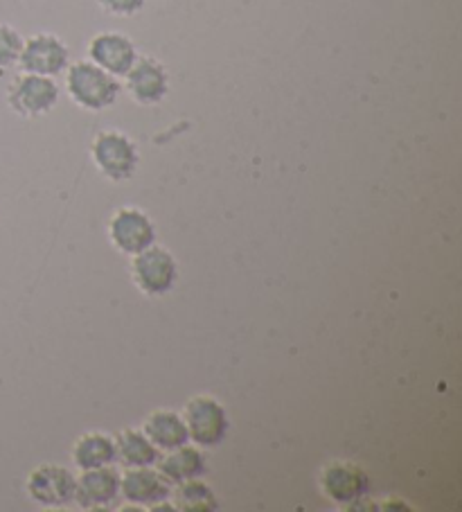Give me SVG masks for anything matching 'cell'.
Here are the masks:
<instances>
[{
    "label": "cell",
    "instance_id": "obj_17",
    "mask_svg": "<svg viewBox=\"0 0 462 512\" xmlns=\"http://www.w3.org/2000/svg\"><path fill=\"white\" fill-rule=\"evenodd\" d=\"M73 463L79 470H93L115 463V440L102 431H88L73 445Z\"/></svg>",
    "mask_w": 462,
    "mask_h": 512
},
{
    "label": "cell",
    "instance_id": "obj_2",
    "mask_svg": "<svg viewBox=\"0 0 462 512\" xmlns=\"http://www.w3.org/2000/svg\"><path fill=\"white\" fill-rule=\"evenodd\" d=\"M183 422L188 427V436L197 447L210 449L224 443L230 429L228 411L217 397L197 395L185 404Z\"/></svg>",
    "mask_w": 462,
    "mask_h": 512
},
{
    "label": "cell",
    "instance_id": "obj_6",
    "mask_svg": "<svg viewBox=\"0 0 462 512\" xmlns=\"http://www.w3.org/2000/svg\"><path fill=\"white\" fill-rule=\"evenodd\" d=\"M318 485H321L325 497L336 506L352 510L368 494L370 479L357 463L332 461L323 465L321 474H318Z\"/></svg>",
    "mask_w": 462,
    "mask_h": 512
},
{
    "label": "cell",
    "instance_id": "obj_8",
    "mask_svg": "<svg viewBox=\"0 0 462 512\" xmlns=\"http://www.w3.org/2000/svg\"><path fill=\"white\" fill-rule=\"evenodd\" d=\"M19 66L23 68V73L57 77L66 73V68L70 66L68 46L57 34H32L30 39L23 41Z\"/></svg>",
    "mask_w": 462,
    "mask_h": 512
},
{
    "label": "cell",
    "instance_id": "obj_18",
    "mask_svg": "<svg viewBox=\"0 0 462 512\" xmlns=\"http://www.w3.org/2000/svg\"><path fill=\"white\" fill-rule=\"evenodd\" d=\"M174 488V508H179L183 512H215L219 508L215 490H212L206 481H201V476L183 481L179 485H174Z\"/></svg>",
    "mask_w": 462,
    "mask_h": 512
},
{
    "label": "cell",
    "instance_id": "obj_16",
    "mask_svg": "<svg viewBox=\"0 0 462 512\" xmlns=\"http://www.w3.org/2000/svg\"><path fill=\"white\" fill-rule=\"evenodd\" d=\"M115 440V461L122 467H149L158 463V449L142 434V429H122Z\"/></svg>",
    "mask_w": 462,
    "mask_h": 512
},
{
    "label": "cell",
    "instance_id": "obj_3",
    "mask_svg": "<svg viewBox=\"0 0 462 512\" xmlns=\"http://www.w3.org/2000/svg\"><path fill=\"white\" fill-rule=\"evenodd\" d=\"M91 158L97 170L111 181H129L140 165V152L122 131H100L93 138Z\"/></svg>",
    "mask_w": 462,
    "mask_h": 512
},
{
    "label": "cell",
    "instance_id": "obj_12",
    "mask_svg": "<svg viewBox=\"0 0 462 512\" xmlns=\"http://www.w3.org/2000/svg\"><path fill=\"white\" fill-rule=\"evenodd\" d=\"M120 499V472L113 465L82 470L77 476L75 501L82 510H102Z\"/></svg>",
    "mask_w": 462,
    "mask_h": 512
},
{
    "label": "cell",
    "instance_id": "obj_15",
    "mask_svg": "<svg viewBox=\"0 0 462 512\" xmlns=\"http://www.w3.org/2000/svg\"><path fill=\"white\" fill-rule=\"evenodd\" d=\"M158 472H161L167 483L179 485L183 481L197 479L203 472H206V456H203L201 449L197 445L185 443L181 447L172 449V452H165L163 461H158Z\"/></svg>",
    "mask_w": 462,
    "mask_h": 512
},
{
    "label": "cell",
    "instance_id": "obj_4",
    "mask_svg": "<svg viewBox=\"0 0 462 512\" xmlns=\"http://www.w3.org/2000/svg\"><path fill=\"white\" fill-rule=\"evenodd\" d=\"M131 278L142 294L163 296L179 280V262L165 246L151 244L145 251L131 255Z\"/></svg>",
    "mask_w": 462,
    "mask_h": 512
},
{
    "label": "cell",
    "instance_id": "obj_9",
    "mask_svg": "<svg viewBox=\"0 0 462 512\" xmlns=\"http://www.w3.org/2000/svg\"><path fill=\"white\" fill-rule=\"evenodd\" d=\"M109 240L124 255H136L156 244V226L145 210L124 206L118 208L109 222Z\"/></svg>",
    "mask_w": 462,
    "mask_h": 512
},
{
    "label": "cell",
    "instance_id": "obj_10",
    "mask_svg": "<svg viewBox=\"0 0 462 512\" xmlns=\"http://www.w3.org/2000/svg\"><path fill=\"white\" fill-rule=\"evenodd\" d=\"M172 485L167 483L165 476L149 467H124L120 474V497L136 508L151 510L158 503L170 501Z\"/></svg>",
    "mask_w": 462,
    "mask_h": 512
},
{
    "label": "cell",
    "instance_id": "obj_13",
    "mask_svg": "<svg viewBox=\"0 0 462 512\" xmlns=\"http://www.w3.org/2000/svg\"><path fill=\"white\" fill-rule=\"evenodd\" d=\"M88 57H91L93 64L104 68L106 73L120 79L129 73V68L136 64L140 55L127 34L111 30L95 34L91 43H88Z\"/></svg>",
    "mask_w": 462,
    "mask_h": 512
},
{
    "label": "cell",
    "instance_id": "obj_7",
    "mask_svg": "<svg viewBox=\"0 0 462 512\" xmlns=\"http://www.w3.org/2000/svg\"><path fill=\"white\" fill-rule=\"evenodd\" d=\"M77 476L55 463L34 467L28 476V494L34 503L43 508H66L75 501Z\"/></svg>",
    "mask_w": 462,
    "mask_h": 512
},
{
    "label": "cell",
    "instance_id": "obj_20",
    "mask_svg": "<svg viewBox=\"0 0 462 512\" xmlns=\"http://www.w3.org/2000/svg\"><path fill=\"white\" fill-rule=\"evenodd\" d=\"M145 3L147 0H97V5L113 16H136Z\"/></svg>",
    "mask_w": 462,
    "mask_h": 512
},
{
    "label": "cell",
    "instance_id": "obj_19",
    "mask_svg": "<svg viewBox=\"0 0 462 512\" xmlns=\"http://www.w3.org/2000/svg\"><path fill=\"white\" fill-rule=\"evenodd\" d=\"M23 41L25 39L21 37L19 30L7 23H0V70L19 64Z\"/></svg>",
    "mask_w": 462,
    "mask_h": 512
},
{
    "label": "cell",
    "instance_id": "obj_1",
    "mask_svg": "<svg viewBox=\"0 0 462 512\" xmlns=\"http://www.w3.org/2000/svg\"><path fill=\"white\" fill-rule=\"evenodd\" d=\"M66 91L79 109L104 111L118 102L122 84L93 61H75L66 68Z\"/></svg>",
    "mask_w": 462,
    "mask_h": 512
},
{
    "label": "cell",
    "instance_id": "obj_5",
    "mask_svg": "<svg viewBox=\"0 0 462 512\" xmlns=\"http://www.w3.org/2000/svg\"><path fill=\"white\" fill-rule=\"evenodd\" d=\"M59 102V86L52 77L23 73L7 88V104L23 118L46 116Z\"/></svg>",
    "mask_w": 462,
    "mask_h": 512
},
{
    "label": "cell",
    "instance_id": "obj_11",
    "mask_svg": "<svg viewBox=\"0 0 462 512\" xmlns=\"http://www.w3.org/2000/svg\"><path fill=\"white\" fill-rule=\"evenodd\" d=\"M124 86H127L133 102L151 107V104L165 100L167 91H170V75L158 59L138 57L136 64L124 75Z\"/></svg>",
    "mask_w": 462,
    "mask_h": 512
},
{
    "label": "cell",
    "instance_id": "obj_14",
    "mask_svg": "<svg viewBox=\"0 0 462 512\" xmlns=\"http://www.w3.org/2000/svg\"><path fill=\"white\" fill-rule=\"evenodd\" d=\"M142 434L151 440V445L158 452H172V449L190 443L183 416L172 409L151 411L145 422H142Z\"/></svg>",
    "mask_w": 462,
    "mask_h": 512
}]
</instances>
